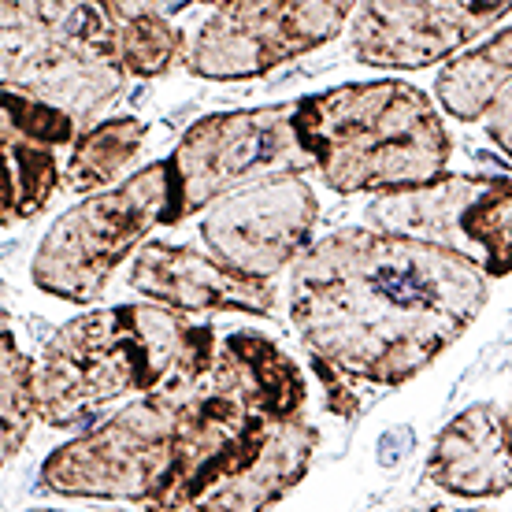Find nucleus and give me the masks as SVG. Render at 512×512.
<instances>
[{"label": "nucleus", "mask_w": 512, "mask_h": 512, "mask_svg": "<svg viewBox=\"0 0 512 512\" xmlns=\"http://www.w3.org/2000/svg\"><path fill=\"white\" fill-rule=\"evenodd\" d=\"M483 268L438 245L342 227L294 264L290 320L308 357L372 386H405L475 323Z\"/></svg>", "instance_id": "1"}, {"label": "nucleus", "mask_w": 512, "mask_h": 512, "mask_svg": "<svg viewBox=\"0 0 512 512\" xmlns=\"http://www.w3.org/2000/svg\"><path fill=\"white\" fill-rule=\"evenodd\" d=\"M219 338L164 305H112L82 312L52 334L38 360L41 423L56 431L101 423L119 397H145L171 379L201 375Z\"/></svg>", "instance_id": "2"}, {"label": "nucleus", "mask_w": 512, "mask_h": 512, "mask_svg": "<svg viewBox=\"0 0 512 512\" xmlns=\"http://www.w3.org/2000/svg\"><path fill=\"white\" fill-rule=\"evenodd\" d=\"M297 138L320 179L342 197L431 186L453 156L435 101L401 78L342 82L297 97Z\"/></svg>", "instance_id": "3"}, {"label": "nucleus", "mask_w": 512, "mask_h": 512, "mask_svg": "<svg viewBox=\"0 0 512 512\" xmlns=\"http://www.w3.org/2000/svg\"><path fill=\"white\" fill-rule=\"evenodd\" d=\"M4 90L64 108L78 127L97 123L127 86V71L108 45L104 4H52L4 0Z\"/></svg>", "instance_id": "4"}, {"label": "nucleus", "mask_w": 512, "mask_h": 512, "mask_svg": "<svg viewBox=\"0 0 512 512\" xmlns=\"http://www.w3.org/2000/svg\"><path fill=\"white\" fill-rule=\"evenodd\" d=\"M171 160L145 164L116 190L93 193L52 223L30 260L38 290L67 305H97L123 260H134L156 227H175Z\"/></svg>", "instance_id": "5"}, {"label": "nucleus", "mask_w": 512, "mask_h": 512, "mask_svg": "<svg viewBox=\"0 0 512 512\" xmlns=\"http://www.w3.org/2000/svg\"><path fill=\"white\" fill-rule=\"evenodd\" d=\"M179 464V397L171 386L134 397L127 409L86 435L56 446L38 472L41 490L60 498L138 501L141 509L167 487Z\"/></svg>", "instance_id": "6"}, {"label": "nucleus", "mask_w": 512, "mask_h": 512, "mask_svg": "<svg viewBox=\"0 0 512 512\" xmlns=\"http://www.w3.org/2000/svg\"><path fill=\"white\" fill-rule=\"evenodd\" d=\"M167 160L175 175L179 223L238 190L305 175L312 167V156L297 138V101L212 112L182 134Z\"/></svg>", "instance_id": "7"}, {"label": "nucleus", "mask_w": 512, "mask_h": 512, "mask_svg": "<svg viewBox=\"0 0 512 512\" xmlns=\"http://www.w3.org/2000/svg\"><path fill=\"white\" fill-rule=\"evenodd\" d=\"M368 227L438 245L483 268L487 279L512 275V179L487 171L442 175L409 193L372 197Z\"/></svg>", "instance_id": "8"}, {"label": "nucleus", "mask_w": 512, "mask_h": 512, "mask_svg": "<svg viewBox=\"0 0 512 512\" xmlns=\"http://www.w3.org/2000/svg\"><path fill=\"white\" fill-rule=\"evenodd\" d=\"M320 431L308 416L249 427L231 446L171 475L145 512H268L316 461Z\"/></svg>", "instance_id": "9"}, {"label": "nucleus", "mask_w": 512, "mask_h": 512, "mask_svg": "<svg viewBox=\"0 0 512 512\" xmlns=\"http://www.w3.org/2000/svg\"><path fill=\"white\" fill-rule=\"evenodd\" d=\"M353 12L349 0H227L190 41L186 67L208 82L264 78L338 38Z\"/></svg>", "instance_id": "10"}, {"label": "nucleus", "mask_w": 512, "mask_h": 512, "mask_svg": "<svg viewBox=\"0 0 512 512\" xmlns=\"http://www.w3.org/2000/svg\"><path fill=\"white\" fill-rule=\"evenodd\" d=\"M316 219L320 201L305 175H286L216 201L201 219V238L219 264L271 282L312 249Z\"/></svg>", "instance_id": "11"}, {"label": "nucleus", "mask_w": 512, "mask_h": 512, "mask_svg": "<svg viewBox=\"0 0 512 512\" xmlns=\"http://www.w3.org/2000/svg\"><path fill=\"white\" fill-rule=\"evenodd\" d=\"M512 15V0H372L353 12V56L368 67L449 64Z\"/></svg>", "instance_id": "12"}, {"label": "nucleus", "mask_w": 512, "mask_h": 512, "mask_svg": "<svg viewBox=\"0 0 512 512\" xmlns=\"http://www.w3.org/2000/svg\"><path fill=\"white\" fill-rule=\"evenodd\" d=\"M82 127L64 108L26 97L0 86V153H4V182H0V223H26L41 208H49L64 182V167L56 160L60 149L71 153Z\"/></svg>", "instance_id": "13"}, {"label": "nucleus", "mask_w": 512, "mask_h": 512, "mask_svg": "<svg viewBox=\"0 0 512 512\" xmlns=\"http://www.w3.org/2000/svg\"><path fill=\"white\" fill-rule=\"evenodd\" d=\"M130 290L149 297L171 312H245V316H275L279 290L268 279L238 275L216 256H205L190 245L145 242L130 260Z\"/></svg>", "instance_id": "14"}, {"label": "nucleus", "mask_w": 512, "mask_h": 512, "mask_svg": "<svg viewBox=\"0 0 512 512\" xmlns=\"http://www.w3.org/2000/svg\"><path fill=\"white\" fill-rule=\"evenodd\" d=\"M427 483L457 498H501L512 490V438L505 409L479 401L442 427L423 464Z\"/></svg>", "instance_id": "15"}, {"label": "nucleus", "mask_w": 512, "mask_h": 512, "mask_svg": "<svg viewBox=\"0 0 512 512\" xmlns=\"http://www.w3.org/2000/svg\"><path fill=\"white\" fill-rule=\"evenodd\" d=\"M108 45L127 78H160L190 56L186 30L171 23L164 4H123L101 0Z\"/></svg>", "instance_id": "16"}, {"label": "nucleus", "mask_w": 512, "mask_h": 512, "mask_svg": "<svg viewBox=\"0 0 512 512\" xmlns=\"http://www.w3.org/2000/svg\"><path fill=\"white\" fill-rule=\"evenodd\" d=\"M505 93H512V23L501 26L494 38L453 56L435 78L442 112L461 123L487 119Z\"/></svg>", "instance_id": "17"}, {"label": "nucleus", "mask_w": 512, "mask_h": 512, "mask_svg": "<svg viewBox=\"0 0 512 512\" xmlns=\"http://www.w3.org/2000/svg\"><path fill=\"white\" fill-rule=\"evenodd\" d=\"M149 138V127L134 116L101 119L78 134V141L67 153L64 182L75 193H104L116 190L119 182H127V167L141 153V145Z\"/></svg>", "instance_id": "18"}, {"label": "nucleus", "mask_w": 512, "mask_h": 512, "mask_svg": "<svg viewBox=\"0 0 512 512\" xmlns=\"http://www.w3.org/2000/svg\"><path fill=\"white\" fill-rule=\"evenodd\" d=\"M41 420V394H38V364L26 357L19 342H15L12 327L4 320L0 334V423H4V438H0V453L4 464L19 457L26 438Z\"/></svg>", "instance_id": "19"}, {"label": "nucleus", "mask_w": 512, "mask_h": 512, "mask_svg": "<svg viewBox=\"0 0 512 512\" xmlns=\"http://www.w3.org/2000/svg\"><path fill=\"white\" fill-rule=\"evenodd\" d=\"M312 372H316V379H320L323 390H327V409H331L334 416H342V420H357L360 397L346 386L349 375H342L338 368L323 364V360H312Z\"/></svg>", "instance_id": "20"}, {"label": "nucleus", "mask_w": 512, "mask_h": 512, "mask_svg": "<svg viewBox=\"0 0 512 512\" xmlns=\"http://www.w3.org/2000/svg\"><path fill=\"white\" fill-rule=\"evenodd\" d=\"M487 138L512 160V93H505L487 116Z\"/></svg>", "instance_id": "21"}, {"label": "nucleus", "mask_w": 512, "mask_h": 512, "mask_svg": "<svg viewBox=\"0 0 512 512\" xmlns=\"http://www.w3.org/2000/svg\"><path fill=\"white\" fill-rule=\"evenodd\" d=\"M505 427H509V438H512V405L505 409Z\"/></svg>", "instance_id": "22"}, {"label": "nucleus", "mask_w": 512, "mask_h": 512, "mask_svg": "<svg viewBox=\"0 0 512 512\" xmlns=\"http://www.w3.org/2000/svg\"><path fill=\"white\" fill-rule=\"evenodd\" d=\"M30 512H60V509H30Z\"/></svg>", "instance_id": "23"}]
</instances>
